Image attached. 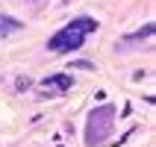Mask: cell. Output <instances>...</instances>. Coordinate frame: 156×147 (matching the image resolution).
<instances>
[{"mask_svg":"<svg viewBox=\"0 0 156 147\" xmlns=\"http://www.w3.org/2000/svg\"><path fill=\"white\" fill-rule=\"evenodd\" d=\"M30 88H33V79H30V77H18L15 79V91L24 94V91H30Z\"/></svg>","mask_w":156,"mask_h":147,"instance_id":"8992f818","label":"cell"},{"mask_svg":"<svg viewBox=\"0 0 156 147\" xmlns=\"http://www.w3.org/2000/svg\"><path fill=\"white\" fill-rule=\"evenodd\" d=\"M65 3H71V0H65Z\"/></svg>","mask_w":156,"mask_h":147,"instance_id":"ba28073f","label":"cell"},{"mask_svg":"<svg viewBox=\"0 0 156 147\" xmlns=\"http://www.w3.org/2000/svg\"><path fill=\"white\" fill-rule=\"evenodd\" d=\"M88 33H97V21L94 18H77V21H71L65 30H59V33L53 35L50 41H47V50L53 53H71V50H77V47H83V41H86V35Z\"/></svg>","mask_w":156,"mask_h":147,"instance_id":"6da1fadb","label":"cell"},{"mask_svg":"<svg viewBox=\"0 0 156 147\" xmlns=\"http://www.w3.org/2000/svg\"><path fill=\"white\" fill-rule=\"evenodd\" d=\"M18 30H24L21 21H15V18H9V15H0V38H9V35L18 33Z\"/></svg>","mask_w":156,"mask_h":147,"instance_id":"277c9868","label":"cell"},{"mask_svg":"<svg viewBox=\"0 0 156 147\" xmlns=\"http://www.w3.org/2000/svg\"><path fill=\"white\" fill-rule=\"evenodd\" d=\"M74 65H77V68H86V71H91V68H94V65H91V62H86V59H80V62H74Z\"/></svg>","mask_w":156,"mask_h":147,"instance_id":"52a82bcc","label":"cell"},{"mask_svg":"<svg viewBox=\"0 0 156 147\" xmlns=\"http://www.w3.org/2000/svg\"><path fill=\"white\" fill-rule=\"evenodd\" d=\"M150 35H153V24H144V30H139V33L127 35V41H124V44H141V41H147Z\"/></svg>","mask_w":156,"mask_h":147,"instance_id":"5b68a950","label":"cell"},{"mask_svg":"<svg viewBox=\"0 0 156 147\" xmlns=\"http://www.w3.org/2000/svg\"><path fill=\"white\" fill-rule=\"evenodd\" d=\"M115 115H118V109L109 106V103L91 109L88 124H86V144H88V147H97V144H103V141L109 138L112 124H115Z\"/></svg>","mask_w":156,"mask_h":147,"instance_id":"7a4b0ae2","label":"cell"},{"mask_svg":"<svg viewBox=\"0 0 156 147\" xmlns=\"http://www.w3.org/2000/svg\"><path fill=\"white\" fill-rule=\"evenodd\" d=\"M41 97H53V94H65L74 88V77L71 74H50V77H44L41 82Z\"/></svg>","mask_w":156,"mask_h":147,"instance_id":"3957f363","label":"cell"}]
</instances>
